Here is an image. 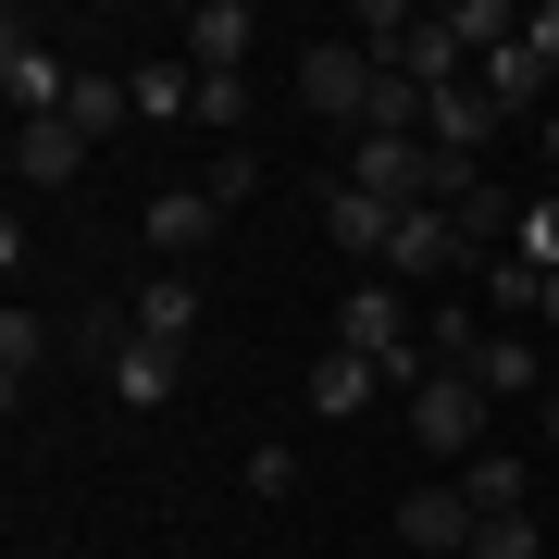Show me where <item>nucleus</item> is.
Masks as SVG:
<instances>
[{
    "label": "nucleus",
    "instance_id": "dca6fc26",
    "mask_svg": "<svg viewBox=\"0 0 559 559\" xmlns=\"http://www.w3.org/2000/svg\"><path fill=\"white\" fill-rule=\"evenodd\" d=\"M124 323H138L150 348H187V336H200V274H150V286H138V311H124Z\"/></svg>",
    "mask_w": 559,
    "mask_h": 559
},
{
    "label": "nucleus",
    "instance_id": "f8f14e48",
    "mask_svg": "<svg viewBox=\"0 0 559 559\" xmlns=\"http://www.w3.org/2000/svg\"><path fill=\"white\" fill-rule=\"evenodd\" d=\"M249 38H261V13H249V0H200L175 50L200 62V75H237V62H249Z\"/></svg>",
    "mask_w": 559,
    "mask_h": 559
},
{
    "label": "nucleus",
    "instance_id": "393cba45",
    "mask_svg": "<svg viewBox=\"0 0 559 559\" xmlns=\"http://www.w3.org/2000/svg\"><path fill=\"white\" fill-rule=\"evenodd\" d=\"M249 498H299V448H249Z\"/></svg>",
    "mask_w": 559,
    "mask_h": 559
},
{
    "label": "nucleus",
    "instance_id": "ddd939ff",
    "mask_svg": "<svg viewBox=\"0 0 559 559\" xmlns=\"http://www.w3.org/2000/svg\"><path fill=\"white\" fill-rule=\"evenodd\" d=\"M100 385H112L124 411H162V399H175V385H187V348H150V336H124Z\"/></svg>",
    "mask_w": 559,
    "mask_h": 559
},
{
    "label": "nucleus",
    "instance_id": "a211bd4d",
    "mask_svg": "<svg viewBox=\"0 0 559 559\" xmlns=\"http://www.w3.org/2000/svg\"><path fill=\"white\" fill-rule=\"evenodd\" d=\"M38 373H50V323L13 299V311H0V399L25 411V385H38Z\"/></svg>",
    "mask_w": 559,
    "mask_h": 559
},
{
    "label": "nucleus",
    "instance_id": "5701e85b",
    "mask_svg": "<svg viewBox=\"0 0 559 559\" xmlns=\"http://www.w3.org/2000/svg\"><path fill=\"white\" fill-rule=\"evenodd\" d=\"M200 187H212L224 212H237V200H261V150H249V138H237V150H212V175H200Z\"/></svg>",
    "mask_w": 559,
    "mask_h": 559
},
{
    "label": "nucleus",
    "instance_id": "aec40b11",
    "mask_svg": "<svg viewBox=\"0 0 559 559\" xmlns=\"http://www.w3.org/2000/svg\"><path fill=\"white\" fill-rule=\"evenodd\" d=\"M448 38H460V62H485V50L522 38V13H510V0H448Z\"/></svg>",
    "mask_w": 559,
    "mask_h": 559
},
{
    "label": "nucleus",
    "instance_id": "9d476101",
    "mask_svg": "<svg viewBox=\"0 0 559 559\" xmlns=\"http://www.w3.org/2000/svg\"><path fill=\"white\" fill-rule=\"evenodd\" d=\"M323 237H336L360 274H385V237H399V212H385L373 187H348V175H336V187H323Z\"/></svg>",
    "mask_w": 559,
    "mask_h": 559
},
{
    "label": "nucleus",
    "instance_id": "c85d7f7f",
    "mask_svg": "<svg viewBox=\"0 0 559 559\" xmlns=\"http://www.w3.org/2000/svg\"><path fill=\"white\" fill-rule=\"evenodd\" d=\"M535 436H547V448H559V385H547V399H535Z\"/></svg>",
    "mask_w": 559,
    "mask_h": 559
},
{
    "label": "nucleus",
    "instance_id": "9b49d317",
    "mask_svg": "<svg viewBox=\"0 0 559 559\" xmlns=\"http://www.w3.org/2000/svg\"><path fill=\"white\" fill-rule=\"evenodd\" d=\"M423 138H436V150H460V162H485V150L510 138V124H498V100H485L473 75H460V87H436V112H423Z\"/></svg>",
    "mask_w": 559,
    "mask_h": 559
},
{
    "label": "nucleus",
    "instance_id": "b1692460",
    "mask_svg": "<svg viewBox=\"0 0 559 559\" xmlns=\"http://www.w3.org/2000/svg\"><path fill=\"white\" fill-rule=\"evenodd\" d=\"M473 559H547V535H535V510H510V522H485V535H473Z\"/></svg>",
    "mask_w": 559,
    "mask_h": 559
},
{
    "label": "nucleus",
    "instance_id": "f3484780",
    "mask_svg": "<svg viewBox=\"0 0 559 559\" xmlns=\"http://www.w3.org/2000/svg\"><path fill=\"white\" fill-rule=\"evenodd\" d=\"M373 399H385V373H373L360 348H323V360H311V411H323V423H348V411H373Z\"/></svg>",
    "mask_w": 559,
    "mask_h": 559
},
{
    "label": "nucleus",
    "instance_id": "2eb2a0df",
    "mask_svg": "<svg viewBox=\"0 0 559 559\" xmlns=\"http://www.w3.org/2000/svg\"><path fill=\"white\" fill-rule=\"evenodd\" d=\"M124 87H138V112H150V124H200V62H187V50H150Z\"/></svg>",
    "mask_w": 559,
    "mask_h": 559
},
{
    "label": "nucleus",
    "instance_id": "7ed1b4c3",
    "mask_svg": "<svg viewBox=\"0 0 559 559\" xmlns=\"http://www.w3.org/2000/svg\"><path fill=\"white\" fill-rule=\"evenodd\" d=\"M485 411H498V399H485L473 373H423V385H411V436H423V460L473 473V460H485Z\"/></svg>",
    "mask_w": 559,
    "mask_h": 559
},
{
    "label": "nucleus",
    "instance_id": "6e6552de",
    "mask_svg": "<svg viewBox=\"0 0 559 559\" xmlns=\"http://www.w3.org/2000/svg\"><path fill=\"white\" fill-rule=\"evenodd\" d=\"M473 87L498 100V124H547V112H559V75H547L522 38H510V50H485V62H473Z\"/></svg>",
    "mask_w": 559,
    "mask_h": 559
},
{
    "label": "nucleus",
    "instance_id": "423d86ee",
    "mask_svg": "<svg viewBox=\"0 0 559 559\" xmlns=\"http://www.w3.org/2000/svg\"><path fill=\"white\" fill-rule=\"evenodd\" d=\"M138 237H150V261H162V274H200V261H212V237H224V200H212V187H162V200L138 212Z\"/></svg>",
    "mask_w": 559,
    "mask_h": 559
},
{
    "label": "nucleus",
    "instance_id": "cd10ccee",
    "mask_svg": "<svg viewBox=\"0 0 559 559\" xmlns=\"http://www.w3.org/2000/svg\"><path fill=\"white\" fill-rule=\"evenodd\" d=\"M535 150H547V187H559V112H547V124H535Z\"/></svg>",
    "mask_w": 559,
    "mask_h": 559
},
{
    "label": "nucleus",
    "instance_id": "412c9836",
    "mask_svg": "<svg viewBox=\"0 0 559 559\" xmlns=\"http://www.w3.org/2000/svg\"><path fill=\"white\" fill-rule=\"evenodd\" d=\"M460 485H473V510H485V522L535 510V498H522V448H485V460H473V473H460Z\"/></svg>",
    "mask_w": 559,
    "mask_h": 559
},
{
    "label": "nucleus",
    "instance_id": "4be33fe9",
    "mask_svg": "<svg viewBox=\"0 0 559 559\" xmlns=\"http://www.w3.org/2000/svg\"><path fill=\"white\" fill-rule=\"evenodd\" d=\"M200 138H249V75H200Z\"/></svg>",
    "mask_w": 559,
    "mask_h": 559
},
{
    "label": "nucleus",
    "instance_id": "6ab92c4d",
    "mask_svg": "<svg viewBox=\"0 0 559 559\" xmlns=\"http://www.w3.org/2000/svg\"><path fill=\"white\" fill-rule=\"evenodd\" d=\"M124 112H138V87H124V75H75V87H62V124H75L87 150H100V138H112Z\"/></svg>",
    "mask_w": 559,
    "mask_h": 559
},
{
    "label": "nucleus",
    "instance_id": "20e7f679",
    "mask_svg": "<svg viewBox=\"0 0 559 559\" xmlns=\"http://www.w3.org/2000/svg\"><path fill=\"white\" fill-rule=\"evenodd\" d=\"M448 274H473V237H460V212H436V200L399 212V237H385V286H411V299H423V286H448Z\"/></svg>",
    "mask_w": 559,
    "mask_h": 559
},
{
    "label": "nucleus",
    "instance_id": "39448f33",
    "mask_svg": "<svg viewBox=\"0 0 559 559\" xmlns=\"http://www.w3.org/2000/svg\"><path fill=\"white\" fill-rule=\"evenodd\" d=\"M473 535H485V510H473V485H460V473H423L411 498H399V547H423V559H473Z\"/></svg>",
    "mask_w": 559,
    "mask_h": 559
},
{
    "label": "nucleus",
    "instance_id": "bb28decb",
    "mask_svg": "<svg viewBox=\"0 0 559 559\" xmlns=\"http://www.w3.org/2000/svg\"><path fill=\"white\" fill-rule=\"evenodd\" d=\"M535 323H547V336H559V274H547V286H535Z\"/></svg>",
    "mask_w": 559,
    "mask_h": 559
},
{
    "label": "nucleus",
    "instance_id": "4468645a",
    "mask_svg": "<svg viewBox=\"0 0 559 559\" xmlns=\"http://www.w3.org/2000/svg\"><path fill=\"white\" fill-rule=\"evenodd\" d=\"M460 373H473L485 399H547V360H535V336H498V323H485V348L460 360Z\"/></svg>",
    "mask_w": 559,
    "mask_h": 559
},
{
    "label": "nucleus",
    "instance_id": "f257e3e1",
    "mask_svg": "<svg viewBox=\"0 0 559 559\" xmlns=\"http://www.w3.org/2000/svg\"><path fill=\"white\" fill-rule=\"evenodd\" d=\"M323 348H360V360L385 373V399H411V385L436 373V360H423V299H411V286H385V274H360L348 299H336Z\"/></svg>",
    "mask_w": 559,
    "mask_h": 559
},
{
    "label": "nucleus",
    "instance_id": "0eeeda50",
    "mask_svg": "<svg viewBox=\"0 0 559 559\" xmlns=\"http://www.w3.org/2000/svg\"><path fill=\"white\" fill-rule=\"evenodd\" d=\"M62 87H75V75H62V62L38 50V25H0V100H13V124H38V112H62Z\"/></svg>",
    "mask_w": 559,
    "mask_h": 559
},
{
    "label": "nucleus",
    "instance_id": "f03ea898",
    "mask_svg": "<svg viewBox=\"0 0 559 559\" xmlns=\"http://www.w3.org/2000/svg\"><path fill=\"white\" fill-rule=\"evenodd\" d=\"M373 75H385V62L360 50L348 25L299 50V100H311V124H323V138H360V124H373Z\"/></svg>",
    "mask_w": 559,
    "mask_h": 559
},
{
    "label": "nucleus",
    "instance_id": "a878e982",
    "mask_svg": "<svg viewBox=\"0 0 559 559\" xmlns=\"http://www.w3.org/2000/svg\"><path fill=\"white\" fill-rule=\"evenodd\" d=\"M522 50H535L547 75H559V0H535V13H522Z\"/></svg>",
    "mask_w": 559,
    "mask_h": 559
},
{
    "label": "nucleus",
    "instance_id": "1a4fd4ad",
    "mask_svg": "<svg viewBox=\"0 0 559 559\" xmlns=\"http://www.w3.org/2000/svg\"><path fill=\"white\" fill-rule=\"evenodd\" d=\"M75 175H87V138H75L62 112L13 124V187H25V200H50V187H75Z\"/></svg>",
    "mask_w": 559,
    "mask_h": 559
}]
</instances>
